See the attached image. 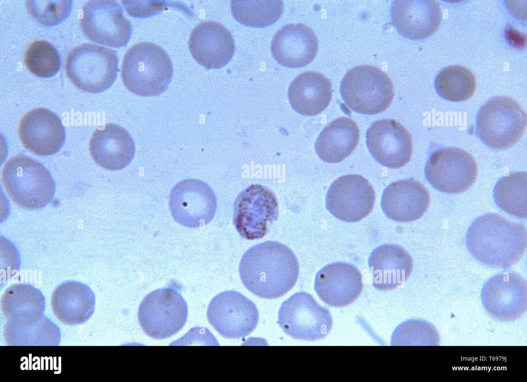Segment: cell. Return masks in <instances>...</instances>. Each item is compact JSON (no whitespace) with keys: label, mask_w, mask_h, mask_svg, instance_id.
<instances>
[{"label":"cell","mask_w":527,"mask_h":382,"mask_svg":"<svg viewBox=\"0 0 527 382\" xmlns=\"http://www.w3.org/2000/svg\"><path fill=\"white\" fill-rule=\"evenodd\" d=\"M239 273L243 285L253 294L273 299L293 287L299 275V263L287 246L267 241L246 251L239 263Z\"/></svg>","instance_id":"6da1fadb"},{"label":"cell","mask_w":527,"mask_h":382,"mask_svg":"<svg viewBox=\"0 0 527 382\" xmlns=\"http://www.w3.org/2000/svg\"><path fill=\"white\" fill-rule=\"evenodd\" d=\"M472 256L493 268H508L518 262L527 246V231L522 224L490 213L476 219L466 234Z\"/></svg>","instance_id":"7a4b0ae2"},{"label":"cell","mask_w":527,"mask_h":382,"mask_svg":"<svg viewBox=\"0 0 527 382\" xmlns=\"http://www.w3.org/2000/svg\"><path fill=\"white\" fill-rule=\"evenodd\" d=\"M173 70L167 52L152 43L143 42L125 53L121 69L122 82L133 94L143 97L157 96L168 87Z\"/></svg>","instance_id":"3957f363"},{"label":"cell","mask_w":527,"mask_h":382,"mask_svg":"<svg viewBox=\"0 0 527 382\" xmlns=\"http://www.w3.org/2000/svg\"><path fill=\"white\" fill-rule=\"evenodd\" d=\"M2 180L11 199L27 209L43 208L52 199L56 191L48 170L39 162L22 155L6 163Z\"/></svg>","instance_id":"277c9868"},{"label":"cell","mask_w":527,"mask_h":382,"mask_svg":"<svg viewBox=\"0 0 527 382\" xmlns=\"http://www.w3.org/2000/svg\"><path fill=\"white\" fill-rule=\"evenodd\" d=\"M340 91L348 107L366 115L377 114L387 110L394 96L389 77L380 68L370 65L350 69L341 81Z\"/></svg>","instance_id":"5b68a950"},{"label":"cell","mask_w":527,"mask_h":382,"mask_svg":"<svg viewBox=\"0 0 527 382\" xmlns=\"http://www.w3.org/2000/svg\"><path fill=\"white\" fill-rule=\"evenodd\" d=\"M526 114L514 99L507 96L492 98L480 109L476 132L486 145L493 149L512 147L522 136Z\"/></svg>","instance_id":"8992f818"},{"label":"cell","mask_w":527,"mask_h":382,"mask_svg":"<svg viewBox=\"0 0 527 382\" xmlns=\"http://www.w3.org/2000/svg\"><path fill=\"white\" fill-rule=\"evenodd\" d=\"M118 58L112 49L91 43L80 44L67 55V76L79 89L99 93L109 88L118 72Z\"/></svg>","instance_id":"52a82bcc"},{"label":"cell","mask_w":527,"mask_h":382,"mask_svg":"<svg viewBox=\"0 0 527 382\" xmlns=\"http://www.w3.org/2000/svg\"><path fill=\"white\" fill-rule=\"evenodd\" d=\"M187 315V303L181 294L168 286L153 290L144 298L139 306L138 319L147 335L163 339L180 331Z\"/></svg>","instance_id":"ba28073f"},{"label":"cell","mask_w":527,"mask_h":382,"mask_svg":"<svg viewBox=\"0 0 527 382\" xmlns=\"http://www.w3.org/2000/svg\"><path fill=\"white\" fill-rule=\"evenodd\" d=\"M277 322L293 339L315 341L328 335L332 319L329 310L320 305L311 295L300 292L282 303Z\"/></svg>","instance_id":"9c48e42d"},{"label":"cell","mask_w":527,"mask_h":382,"mask_svg":"<svg viewBox=\"0 0 527 382\" xmlns=\"http://www.w3.org/2000/svg\"><path fill=\"white\" fill-rule=\"evenodd\" d=\"M278 204L274 193L260 184L242 191L234 204L233 222L239 234L247 240L263 238L268 224L277 220Z\"/></svg>","instance_id":"30bf717a"},{"label":"cell","mask_w":527,"mask_h":382,"mask_svg":"<svg viewBox=\"0 0 527 382\" xmlns=\"http://www.w3.org/2000/svg\"><path fill=\"white\" fill-rule=\"evenodd\" d=\"M425 176L436 190L444 193L463 192L475 183L478 167L473 157L456 148H443L434 151L425 167Z\"/></svg>","instance_id":"8fae6325"},{"label":"cell","mask_w":527,"mask_h":382,"mask_svg":"<svg viewBox=\"0 0 527 382\" xmlns=\"http://www.w3.org/2000/svg\"><path fill=\"white\" fill-rule=\"evenodd\" d=\"M207 317L215 330L227 339L248 336L259 321L255 303L235 290L224 291L215 296L208 306Z\"/></svg>","instance_id":"7c38bea8"},{"label":"cell","mask_w":527,"mask_h":382,"mask_svg":"<svg viewBox=\"0 0 527 382\" xmlns=\"http://www.w3.org/2000/svg\"><path fill=\"white\" fill-rule=\"evenodd\" d=\"M80 24L90 40L112 47L125 46L132 34L131 24L115 1H88L83 7Z\"/></svg>","instance_id":"4fadbf2b"},{"label":"cell","mask_w":527,"mask_h":382,"mask_svg":"<svg viewBox=\"0 0 527 382\" xmlns=\"http://www.w3.org/2000/svg\"><path fill=\"white\" fill-rule=\"evenodd\" d=\"M481 298L483 307L493 318L502 322L515 321L526 311V281L515 271L500 272L485 283Z\"/></svg>","instance_id":"5bb4252c"},{"label":"cell","mask_w":527,"mask_h":382,"mask_svg":"<svg viewBox=\"0 0 527 382\" xmlns=\"http://www.w3.org/2000/svg\"><path fill=\"white\" fill-rule=\"evenodd\" d=\"M217 197L211 187L197 179L177 183L170 192L169 207L176 222L195 228L208 224L217 209Z\"/></svg>","instance_id":"9a60e30c"},{"label":"cell","mask_w":527,"mask_h":382,"mask_svg":"<svg viewBox=\"0 0 527 382\" xmlns=\"http://www.w3.org/2000/svg\"><path fill=\"white\" fill-rule=\"evenodd\" d=\"M375 197L373 186L364 177L345 175L331 184L326 195V207L342 221L356 222L371 212Z\"/></svg>","instance_id":"2e32d148"},{"label":"cell","mask_w":527,"mask_h":382,"mask_svg":"<svg viewBox=\"0 0 527 382\" xmlns=\"http://www.w3.org/2000/svg\"><path fill=\"white\" fill-rule=\"evenodd\" d=\"M366 143L375 160L389 168H401L412 155L411 135L395 119H381L372 123L366 131Z\"/></svg>","instance_id":"e0dca14e"},{"label":"cell","mask_w":527,"mask_h":382,"mask_svg":"<svg viewBox=\"0 0 527 382\" xmlns=\"http://www.w3.org/2000/svg\"><path fill=\"white\" fill-rule=\"evenodd\" d=\"M25 149L39 156L58 152L65 140V131L60 118L44 108L33 109L21 119L18 129Z\"/></svg>","instance_id":"ac0fdd59"},{"label":"cell","mask_w":527,"mask_h":382,"mask_svg":"<svg viewBox=\"0 0 527 382\" xmlns=\"http://www.w3.org/2000/svg\"><path fill=\"white\" fill-rule=\"evenodd\" d=\"M362 276L350 263L337 262L329 264L316 274L314 289L319 298L332 307H344L353 302L362 289Z\"/></svg>","instance_id":"d6986e66"},{"label":"cell","mask_w":527,"mask_h":382,"mask_svg":"<svg viewBox=\"0 0 527 382\" xmlns=\"http://www.w3.org/2000/svg\"><path fill=\"white\" fill-rule=\"evenodd\" d=\"M188 47L195 60L207 69L224 66L232 59L235 43L229 30L214 21L202 22L192 30Z\"/></svg>","instance_id":"ffe728a7"},{"label":"cell","mask_w":527,"mask_h":382,"mask_svg":"<svg viewBox=\"0 0 527 382\" xmlns=\"http://www.w3.org/2000/svg\"><path fill=\"white\" fill-rule=\"evenodd\" d=\"M391 19L400 35L420 40L437 29L442 13L440 5L434 0H395L391 5Z\"/></svg>","instance_id":"44dd1931"},{"label":"cell","mask_w":527,"mask_h":382,"mask_svg":"<svg viewBox=\"0 0 527 382\" xmlns=\"http://www.w3.org/2000/svg\"><path fill=\"white\" fill-rule=\"evenodd\" d=\"M430 203L429 193L419 181L413 178L392 183L384 190L381 209L390 219L408 222L420 219Z\"/></svg>","instance_id":"7402d4cb"},{"label":"cell","mask_w":527,"mask_h":382,"mask_svg":"<svg viewBox=\"0 0 527 382\" xmlns=\"http://www.w3.org/2000/svg\"><path fill=\"white\" fill-rule=\"evenodd\" d=\"M318 49L317 37L303 24H289L273 38L271 50L276 61L290 68H300L310 63Z\"/></svg>","instance_id":"603a6c76"},{"label":"cell","mask_w":527,"mask_h":382,"mask_svg":"<svg viewBox=\"0 0 527 382\" xmlns=\"http://www.w3.org/2000/svg\"><path fill=\"white\" fill-rule=\"evenodd\" d=\"M90 154L101 167L109 170L122 169L133 159L134 140L124 128L107 123L96 129L89 143Z\"/></svg>","instance_id":"cb8c5ba5"},{"label":"cell","mask_w":527,"mask_h":382,"mask_svg":"<svg viewBox=\"0 0 527 382\" xmlns=\"http://www.w3.org/2000/svg\"><path fill=\"white\" fill-rule=\"evenodd\" d=\"M373 285L380 290H390L403 284L411 275L413 262L401 246L386 244L376 247L368 258Z\"/></svg>","instance_id":"d4e9b609"},{"label":"cell","mask_w":527,"mask_h":382,"mask_svg":"<svg viewBox=\"0 0 527 382\" xmlns=\"http://www.w3.org/2000/svg\"><path fill=\"white\" fill-rule=\"evenodd\" d=\"M51 302L53 313L60 321L68 325H78L85 322L93 315L95 297L86 284L68 281L56 287Z\"/></svg>","instance_id":"484cf974"},{"label":"cell","mask_w":527,"mask_h":382,"mask_svg":"<svg viewBox=\"0 0 527 382\" xmlns=\"http://www.w3.org/2000/svg\"><path fill=\"white\" fill-rule=\"evenodd\" d=\"M330 80L312 71L303 72L290 84L288 96L293 109L304 116L319 114L329 105L332 97Z\"/></svg>","instance_id":"4316f807"},{"label":"cell","mask_w":527,"mask_h":382,"mask_svg":"<svg viewBox=\"0 0 527 382\" xmlns=\"http://www.w3.org/2000/svg\"><path fill=\"white\" fill-rule=\"evenodd\" d=\"M359 139L356 123L346 117H340L322 130L314 144L319 157L328 163H338L354 150Z\"/></svg>","instance_id":"83f0119b"},{"label":"cell","mask_w":527,"mask_h":382,"mask_svg":"<svg viewBox=\"0 0 527 382\" xmlns=\"http://www.w3.org/2000/svg\"><path fill=\"white\" fill-rule=\"evenodd\" d=\"M4 337L9 345H57L60 343L58 326L44 315L8 320Z\"/></svg>","instance_id":"f1b7e54d"},{"label":"cell","mask_w":527,"mask_h":382,"mask_svg":"<svg viewBox=\"0 0 527 382\" xmlns=\"http://www.w3.org/2000/svg\"><path fill=\"white\" fill-rule=\"evenodd\" d=\"M45 298L38 289L27 284H15L6 289L1 299L8 320L43 315Z\"/></svg>","instance_id":"f546056e"},{"label":"cell","mask_w":527,"mask_h":382,"mask_svg":"<svg viewBox=\"0 0 527 382\" xmlns=\"http://www.w3.org/2000/svg\"><path fill=\"white\" fill-rule=\"evenodd\" d=\"M497 206L507 213L521 219L527 217V175L513 172L501 178L494 189Z\"/></svg>","instance_id":"4dcf8cb0"},{"label":"cell","mask_w":527,"mask_h":382,"mask_svg":"<svg viewBox=\"0 0 527 382\" xmlns=\"http://www.w3.org/2000/svg\"><path fill=\"white\" fill-rule=\"evenodd\" d=\"M434 85L442 98L460 102L470 98L476 88L475 75L462 65H451L443 68L436 77Z\"/></svg>","instance_id":"1f68e13d"},{"label":"cell","mask_w":527,"mask_h":382,"mask_svg":"<svg viewBox=\"0 0 527 382\" xmlns=\"http://www.w3.org/2000/svg\"><path fill=\"white\" fill-rule=\"evenodd\" d=\"M283 2L280 0L232 1L234 17L250 27L262 28L272 25L280 16Z\"/></svg>","instance_id":"d6a6232c"},{"label":"cell","mask_w":527,"mask_h":382,"mask_svg":"<svg viewBox=\"0 0 527 382\" xmlns=\"http://www.w3.org/2000/svg\"><path fill=\"white\" fill-rule=\"evenodd\" d=\"M24 61L31 72L42 78L55 75L61 65L58 51L44 40L34 41L29 44L25 52Z\"/></svg>","instance_id":"836d02e7"},{"label":"cell","mask_w":527,"mask_h":382,"mask_svg":"<svg viewBox=\"0 0 527 382\" xmlns=\"http://www.w3.org/2000/svg\"><path fill=\"white\" fill-rule=\"evenodd\" d=\"M439 334L430 323L419 319L408 320L395 330L392 345H438Z\"/></svg>","instance_id":"e575fe53"},{"label":"cell","mask_w":527,"mask_h":382,"mask_svg":"<svg viewBox=\"0 0 527 382\" xmlns=\"http://www.w3.org/2000/svg\"><path fill=\"white\" fill-rule=\"evenodd\" d=\"M72 1H26L27 10L30 15L45 26L56 25L69 15Z\"/></svg>","instance_id":"d590c367"}]
</instances>
